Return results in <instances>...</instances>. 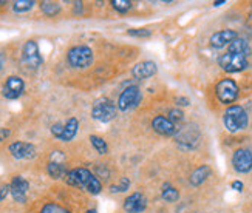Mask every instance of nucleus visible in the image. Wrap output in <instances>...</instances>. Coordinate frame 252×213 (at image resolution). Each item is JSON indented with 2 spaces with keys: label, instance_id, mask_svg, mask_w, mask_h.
Segmentation results:
<instances>
[{
  "label": "nucleus",
  "instance_id": "19",
  "mask_svg": "<svg viewBox=\"0 0 252 213\" xmlns=\"http://www.w3.org/2000/svg\"><path fill=\"white\" fill-rule=\"evenodd\" d=\"M211 175V167L209 165H200L198 169H195L190 175V184L195 185V187H198L201 185L207 178H209Z\"/></svg>",
  "mask_w": 252,
  "mask_h": 213
},
{
  "label": "nucleus",
  "instance_id": "22",
  "mask_svg": "<svg viewBox=\"0 0 252 213\" xmlns=\"http://www.w3.org/2000/svg\"><path fill=\"white\" fill-rule=\"evenodd\" d=\"M161 196H162V199H164V201H167V203H175V201H178L180 193H178V190L175 188V187H172V185L166 184V185L162 187Z\"/></svg>",
  "mask_w": 252,
  "mask_h": 213
},
{
  "label": "nucleus",
  "instance_id": "31",
  "mask_svg": "<svg viewBox=\"0 0 252 213\" xmlns=\"http://www.w3.org/2000/svg\"><path fill=\"white\" fill-rule=\"evenodd\" d=\"M8 193H11V187L9 184H3V185H0V203L8 196Z\"/></svg>",
  "mask_w": 252,
  "mask_h": 213
},
{
  "label": "nucleus",
  "instance_id": "28",
  "mask_svg": "<svg viewBox=\"0 0 252 213\" xmlns=\"http://www.w3.org/2000/svg\"><path fill=\"white\" fill-rule=\"evenodd\" d=\"M128 187H130L128 178H123L118 185H112V192H126V190H128Z\"/></svg>",
  "mask_w": 252,
  "mask_h": 213
},
{
  "label": "nucleus",
  "instance_id": "6",
  "mask_svg": "<svg viewBox=\"0 0 252 213\" xmlns=\"http://www.w3.org/2000/svg\"><path fill=\"white\" fill-rule=\"evenodd\" d=\"M218 65H220L221 70H224L226 73H240L248 68V59L238 54L226 53L218 58Z\"/></svg>",
  "mask_w": 252,
  "mask_h": 213
},
{
  "label": "nucleus",
  "instance_id": "14",
  "mask_svg": "<svg viewBox=\"0 0 252 213\" xmlns=\"http://www.w3.org/2000/svg\"><path fill=\"white\" fill-rule=\"evenodd\" d=\"M152 127L157 133L162 134V136H173V134L178 131L177 125L166 116H157L152 121Z\"/></svg>",
  "mask_w": 252,
  "mask_h": 213
},
{
  "label": "nucleus",
  "instance_id": "30",
  "mask_svg": "<svg viewBox=\"0 0 252 213\" xmlns=\"http://www.w3.org/2000/svg\"><path fill=\"white\" fill-rule=\"evenodd\" d=\"M169 119L175 124V122H181V121L184 119V115H183V111H181V110L173 108V110L169 111Z\"/></svg>",
  "mask_w": 252,
  "mask_h": 213
},
{
  "label": "nucleus",
  "instance_id": "8",
  "mask_svg": "<svg viewBox=\"0 0 252 213\" xmlns=\"http://www.w3.org/2000/svg\"><path fill=\"white\" fill-rule=\"evenodd\" d=\"M22 59H24V63L28 66V68L36 70L42 65V56L39 53V47L34 40H28L24 45V50H22Z\"/></svg>",
  "mask_w": 252,
  "mask_h": 213
},
{
  "label": "nucleus",
  "instance_id": "1",
  "mask_svg": "<svg viewBox=\"0 0 252 213\" xmlns=\"http://www.w3.org/2000/svg\"><path fill=\"white\" fill-rule=\"evenodd\" d=\"M65 181H67L68 185L82 188V190H85V192H89L92 195L101 193V190H102L101 181L89 169H74V170H70L67 178H65Z\"/></svg>",
  "mask_w": 252,
  "mask_h": 213
},
{
  "label": "nucleus",
  "instance_id": "37",
  "mask_svg": "<svg viewBox=\"0 0 252 213\" xmlns=\"http://www.w3.org/2000/svg\"><path fill=\"white\" fill-rule=\"evenodd\" d=\"M87 213H97V212L94 209H92V210H87Z\"/></svg>",
  "mask_w": 252,
  "mask_h": 213
},
{
  "label": "nucleus",
  "instance_id": "33",
  "mask_svg": "<svg viewBox=\"0 0 252 213\" xmlns=\"http://www.w3.org/2000/svg\"><path fill=\"white\" fill-rule=\"evenodd\" d=\"M175 102H177L178 105L188 107V105H189V99H188V97H177V99H175Z\"/></svg>",
  "mask_w": 252,
  "mask_h": 213
},
{
  "label": "nucleus",
  "instance_id": "12",
  "mask_svg": "<svg viewBox=\"0 0 252 213\" xmlns=\"http://www.w3.org/2000/svg\"><path fill=\"white\" fill-rule=\"evenodd\" d=\"M9 153L14 156L16 159H31L36 156V147L30 142H13L9 145Z\"/></svg>",
  "mask_w": 252,
  "mask_h": 213
},
{
  "label": "nucleus",
  "instance_id": "24",
  "mask_svg": "<svg viewBox=\"0 0 252 213\" xmlns=\"http://www.w3.org/2000/svg\"><path fill=\"white\" fill-rule=\"evenodd\" d=\"M90 142H92V145L97 150V153H99V154H105L108 152V145H107V142L102 138L92 134V136H90Z\"/></svg>",
  "mask_w": 252,
  "mask_h": 213
},
{
  "label": "nucleus",
  "instance_id": "18",
  "mask_svg": "<svg viewBox=\"0 0 252 213\" xmlns=\"http://www.w3.org/2000/svg\"><path fill=\"white\" fill-rule=\"evenodd\" d=\"M177 142L186 149H193L196 144H198V133L193 134V130L188 127V130H184L180 133V136L177 138Z\"/></svg>",
  "mask_w": 252,
  "mask_h": 213
},
{
  "label": "nucleus",
  "instance_id": "32",
  "mask_svg": "<svg viewBox=\"0 0 252 213\" xmlns=\"http://www.w3.org/2000/svg\"><path fill=\"white\" fill-rule=\"evenodd\" d=\"M9 134H11L9 128H0V142H3L5 139H8Z\"/></svg>",
  "mask_w": 252,
  "mask_h": 213
},
{
  "label": "nucleus",
  "instance_id": "21",
  "mask_svg": "<svg viewBox=\"0 0 252 213\" xmlns=\"http://www.w3.org/2000/svg\"><path fill=\"white\" fill-rule=\"evenodd\" d=\"M48 175L53 178V179H61V178H67L68 175V170L67 167H65L63 162H58V161H51L48 164Z\"/></svg>",
  "mask_w": 252,
  "mask_h": 213
},
{
  "label": "nucleus",
  "instance_id": "29",
  "mask_svg": "<svg viewBox=\"0 0 252 213\" xmlns=\"http://www.w3.org/2000/svg\"><path fill=\"white\" fill-rule=\"evenodd\" d=\"M128 34L130 36H135V37H149L150 36V31L144 30V28H131L128 30Z\"/></svg>",
  "mask_w": 252,
  "mask_h": 213
},
{
  "label": "nucleus",
  "instance_id": "7",
  "mask_svg": "<svg viewBox=\"0 0 252 213\" xmlns=\"http://www.w3.org/2000/svg\"><path fill=\"white\" fill-rule=\"evenodd\" d=\"M78 128H79V122L76 118H70L65 124H54L51 127V133L54 138H58L59 141L62 142H68L71 141L76 133H78Z\"/></svg>",
  "mask_w": 252,
  "mask_h": 213
},
{
  "label": "nucleus",
  "instance_id": "2",
  "mask_svg": "<svg viewBox=\"0 0 252 213\" xmlns=\"http://www.w3.org/2000/svg\"><path fill=\"white\" fill-rule=\"evenodd\" d=\"M224 127L227 128V131L231 133H237V131H242L248 127L249 124V118L248 113L243 107L240 105H231L226 111H224Z\"/></svg>",
  "mask_w": 252,
  "mask_h": 213
},
{
  "label": "nucleus",
  "instance_id": "11",
  "mask_svg": "<svg viewBox=\"0 0 252 213\" xmlns=\"http://www.w3.org/2000/svg\"><path fill=\"white\" fill-rule=\"evenodd\" d=\"M24 90H25V82L20 79V77L17 76H9L6 82L3 84V96L6 99H17L22 96V93H24Z\"/></svg>",
  "mask_w": 252,
  "mask_h": 213
},
{
  "label": "nucleus",
  "instance_id": "27",
  "mask_svg": "<svg viewBox=\"0 0 252 213\" xmlns=\"http://www.w3.org/2000/svg\"><path fill=\"white\" fill-rule=\"evenodd\" d=\"M112 6L118 13H127L131 8V2H128V0H112Z\"/></svg>",
  "mask_w": 252,
  "mask_h": 213
},
{
  "label": "nucleus",
  "instance_id": "20",
  "mask_svg": "<svg viewBox=\"0 0 252 213\" xmlns=\"http://www.w3.org/2000/svg\"><path fill=\"white\" fill-rule=\"evenodd\" d=\"M227 53H232V54H238V56H243V58H248V56L251 54V47H249V43L245 39L237 37L231 45H229V51Z\"/></svg>",
  "mask_w": 252,
  "mask_h": 213
},
{
  "label": "nucleus",
  "instance_id": "36",
  "mask_svg": "<svg viewBox=\"0 0 252 213\" xmlns=\"http://www.w3.org/2000/svg\"><path fill=\"white\" fill-rule=\"evenodd\" d=\"M214 5H215V6H221V5H224V0H223V2H215Z\"/></svg>",
  "mask_w": 252,
  "mask_h": 213
},
{
  "label": "nucleus",
  "instance_id": "35",
  "mask_svg": "<svg viewBox=\"0 0 252 213\" xmlns=\"http://www.w3.org/2000/svg\"><path fill=\"white\" fill-rule=\"evenodd\" d=\"M3 62H5V56H3V53H0V68H2Z\"/></svg>",
  "mask_w": 252,
  "mask_h": 213
},
{
  "label": "nucleus",
  "instance_id": "15",
  "mask_svg": "<svg viewBox=\"0 0 252 213\" xmlns=\"http://www.w3.org/2000/svg\"><path fill=\"white\" fill-rule=\"evenodd\" d=\"M146 207H147V199L138 192L131 193L124 201V210L127 213H141L146 210Z\"/></svg>",
  "mask_w": 252,
  "mask_h": 213
},
{
  "label": "nucleus",
  "instance_id": "4",
  "mask_svg": "<svg viewBox=\"0 0 252 213\" xmlns=\"http://www.w3.org/2000/svg\"><path fill=\"white\" fill-rule=\"evenodd\" d=\"M67 59L73 68H87L93 62V51L87 45H78L68 51Z\"/></svg>",
  "mask_w": 252,
  "mask_h": 213
},
{
  "label": "nucleus",
  "instance_id": "34",
  "mask_svg": "<svg viewBox=\"0 0 252 213\" xmlns=\"http://www.w3.org/2000/svg\"><path fill=\"white\" fill-rule=\"evenodd\" d=\"M232 188H234V190H237V192H243L245 185H243V183H242V181H234V183H232Z\"/></svg>",
  "mask_w": 252,
  "mask_h": 213
},
{
  "label": "nucleus",
  "instance_id": "23",
  "mask_svg": "<svg viewBox=\"0 0 252 213\" xmlns=\"http://www.w3.org/2000/svg\"><path fill=\"white\" fill-rule=\"evenodd\" d=\"M40 9H42V13L45 14V16L54 17L61 11V5L56 3V2H42L40 3Z\"/></svg>",
  "mask_w": 252,
  "mask_h": 213
},
{
  "label": "nucleus",
  "instance_id": "26",
  "mask_svg": "<svg viewBox=\"0 0 252 213\" xmlns=\"http://www.w3.org/2000/svg\"><path fill=\"white\" fill-rule=\"evenodd\" d=\"M32 6H34V2L32 0H17L13 5V9L16 13H25V11H30Z\"/></svg>",
  "mask_w": 252,
  "mask_h": 213
},
{
  "label": "nucleus",
  "instance_id": "17",
  "mask_svg": "<svg viewBox=\"0 0 252 213\" xmlns=\"http://www.w3.org/2000/svg\"><path fill=\"white\" fill-rule=\"evenodd\" d=\"M157 70L158 66L155 62L152 61H144V62H139L133 66V70H131V74H133L135 79H147V77H152L153 74H157Z\"/></svg>",
  "mask_w": 252,
  "mask_h": 213
},
{
  "label": "nucleus",
  "instance_id": "16",
  "mask_svg": "<svg viewBox=\"0 0 252 213\" xmlns=\"http://www.w3.org/2000/svg\"><path fill=\"white\" fill-rule=\"evenodd\" d=\"M237 39V32L234 30H221L211 36V47L223 48L226 45H231Z\"/></svg>",
  "mask_w": 252,
  "mask_h": 213
},
{
  "label": "nucleus",
  "instance_id": "3",
  "mask_svg": "<svg viewBox=\"0 0 252 213\" xmlns=\"http://www.w3.org/2000/svg\"><path fill=\"white\" fill-rule=\"evenodd\" d=\"M118 107L107 97H99L94 100L93 108H92V116L93 119L99 122H110L116 118Z\"/></svg>",
  "mask_w": 252,
  "mask_h": 213
},
{
  "label": "nucleus",
  "instance_id": "10",
  "mask_svg": "<svg viewBox=\"0 0 252 213\" xmlns=\"http://www.w3.org/2000/svg\"><path fill=\"white\" fill-rule=\"evenodd\" d=\"M232 165L235 172L248 173L252 170V153L246 149H238L232 156Z\"/></svg>",
  "mask_w": 252,
  "mask_h": 213
},
{
  "label": "nucleus",
  "instance_id": "25",
  "mask_svg": "<svg viewBox=\"0 0 252 213\" xmlns=\"http://www.w3.org/2000/svg\"><path fill=\"white\" fill-rule=\"evenodd\" d=\"M40 213H71V212L67 210L65 207H62V206H59V204H56V203H48L42 207Z\"/></svg>",
  "mask_w": 252,
  "mask_h": 213
},
{
  "label": "nucleus",
  "instance_id": "5",
  "mask_svg": "<svg viewBox=\"0 0 252 213\" xmlns=\"http://www.w3.org/2000/svg\"><path fill=\"white\" fill-rule=\"evenodd\" d=\"M215 94L221 104H234L238 97V85L232 79H223L217 84Z\"/></svg>",
  "mask_w": 252,
  "mask_h": 213
},
{
  "label": "nucleus",
  "instance_id": "13",
  "mask_svg": "<svg viewBox=\"0 0 252 213\" xmlns=\"http://www.w3.org/2000/svg\"><path fill=\"white\" fill-rule=\"evenodd\" d=\"M9 187H11V195H13L14 201H17V203H25L27 192L30 188V184L27 179L22 176H14Z\"/></svg>",
  "mask_w": 252,
  "mask_h": 213
},
{
  "label": "nucleus",
  "instance_id": "9",
  "mask_svg": "<svg viewBox=\"0 0 252 213\" xmlns=\"http://www.w3.org/2000/svg\"><path fill=\"white\" fill-rule=\"evenodd\" d=\"M141 100V91L138 87H128L121 93L118 99V108L127 111L130 108H135Z\"/></svg>",
  "mask_w": 252,
  "mask_h": 213
}]
</instances>
